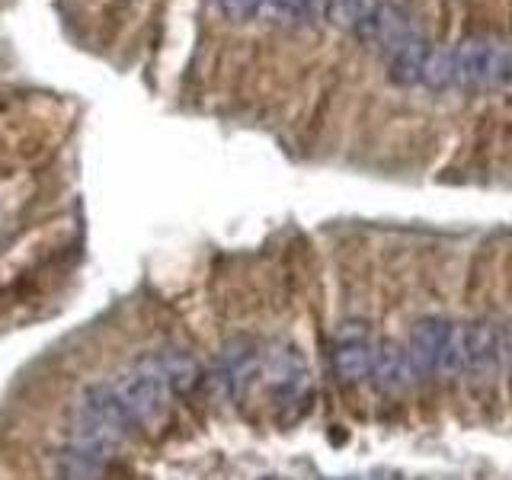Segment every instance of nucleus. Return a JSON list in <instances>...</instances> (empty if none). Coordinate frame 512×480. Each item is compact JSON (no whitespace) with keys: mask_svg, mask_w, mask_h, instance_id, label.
<instances>
[{"mask_svg":"<svg viewBox=\"0 0 512 480\" xmlns=\"http://www.w3.org/2000/svg\"><path fill=\"white\" fill-rule=\"evenodd\" d=\"M356 36L381 55L394 84L413 87L423 80V68L432 48L423 26L416 23V16L404 4H397V0H375L372 10L359 23Z\"/></svg>","mask_w":512,"mask_h":480,"instance_id":"obj_1","label":"nucleus"},{"mask_svg":"<svg viewBox=\"0 0 512 480\" xmlns=\"http://www.w3.org/2000/svg\"><path fill=\"white\" fill-rule=\"evenodd\" d=\"M420 84L432 90H506L512 87V42L503 39H464L448 52H432Z\"/></svg>","mask_w":512,"mask_h":480,"instance_id":"obj_2","label":"nucleus"},{"mask_svg":"<svg viewBox=\"0 0 512 480\" xmlns=\"http://www.w3.org/2000/svg\"><path fill=\"white\" fill-rule=\"evenodd\" d=\"M132 420L125 416L112 384H90L80 394L74 416H71V442L96 448V452L112 455L116 448L132 436Z\"/></svg>","mask_w":512,"mask_h":480,"instance_id":"obj_3","label":"nucleus"},{"mask_svg":"<svg viewBox=\"0 0 512 480\" xmlns=\"http://www.w3.org/2000/svg\"><path fill=\"white\" fill-rule=\"evenodd\" d=\"M112 391H116L125 416L138 429H157L164 423V416L170 410V397H173L167 381L160 378L144 359L132 368V372H125L112 381Z\"/></svg>","mask_w":512,"mask_h":480,"instance_id":"obj_4","label":"nucleus"},{"mask_svg":"<svg viewBox=\"0 0 512 480\" xmlns=\"http://www.w3.org/2000/svg\"><path fill=\"white\" fill-rule=\"evenodd\" d=\"M410 356L423 368V375H458L461 362V336L458 324L448 317H423L410 330Z\"/></svg>","mask_w":512,"mask_h":480,"instance_id":"obj_5","label":"nucleus"},{"mask_svg":"<svg viewBox=\"0 0 512 480\" xmlns=\"http://www.w3.org/2000/svg\"><path fill=\"white\" fill-rule=\"evenodd\" d=\"M154 372L167 381V388L173 394H189L199 388L202 381V365L196 362V356L186 349H157L151 356H144Z\"/></svg>","mask_w":512,"mask_h":480,"instance_id":"obj_6","label":"nucleus"},{"mask_svg":"<svg viewBox=\"0 0 512 480\" xmlns=\"http://www.w3.org/2000/svg\"><path fill=\"white\" fill-rule=\"evenodd\" d=\"M106 458L109 455L96 452V448L68 442V448L58 455V477L61 480H103Z\"/></svg>","mask_w":512,"mask_h":480,"instance_id":"obj_7","label":"nucleus"},{"mask_svg":"<svg viewBox=\"0 0 512 480\" xmlns=\"http://www.w3.org/2000/svg\"><path fill=\"white\" fill-rule=\"evenodd\" d=\"M471 397H474L480 423L496 426L506 416V397H503V388H500V381H496V378L477 375L474 384H471Z\"/></svg>","mask_w":512,"mask_h":480,"instance_id":"obj_8","label":"nucleus"},{"mask_svg":"<svg viewBox=\"0 0 512 480\" xmlns=\"http://www.w3.org/2000/svg\"><path fill=\"white\" fill-rule=\"evenodd\" d=\"M375 0H327V13L336 26L356 32L359 23L365 20V13L372 10Z\"/></svg>","mask_w":512,"mask_h":480,"instance_id":"obj_9","label":"nucleus"},{"mask_svg":"<svg viewBox=\"0 0 512 480\" xmlns=\"http://www.w3.org/2000/svg\"><path fill=\"white\" fill-rule=\"evenodd\" d=\"M218 10L228 16V20H237V23H244L250 20V16H256L263 10L266 0H215Z\"/></svg>","mask_w":512,"mask_h":480,"instance_id":"obj_10","label":"nucleus"},{"mask_svg":"<svg viewBox=\"0 0 512 480\" xmlns=\"http://www.w3.org/2000/svg\"><path fill=\"white\" fill-rule=\"evenodd\" d=\"M503 298H506V304L512 308V253H509V260H506V266H503Z\"/></svg>","mask_w":512,"mask_h":480,"instance_id":"obj_11","label":"nucleus"},{"mask_svg":"<svg viewBox=\"0 0 512 480\" xmlns=\"http://www.w3.org/2000/svg\"><path fill=\"white\" fill-rule=\"evenodd\" d=\"M506 404L512 407V372H509V378H506Z\"/></svg>","mask_w":512,"mask_h":480,"instance_id":"obj_12","label":"nucleus"},{"mask_svg":"<svg viewBox=\"0 0 512 480\" xmlns=\"http://www.w3.org/2000/svg\"><path fill=\"white\" fill-rule=\"evenodd\" d=\"M269 480H272V477H269Z\"/></svg>","mask_w":512,"mask_h":480,"instance_id":"obj_13","label":"nucleus"}]
</instances>
